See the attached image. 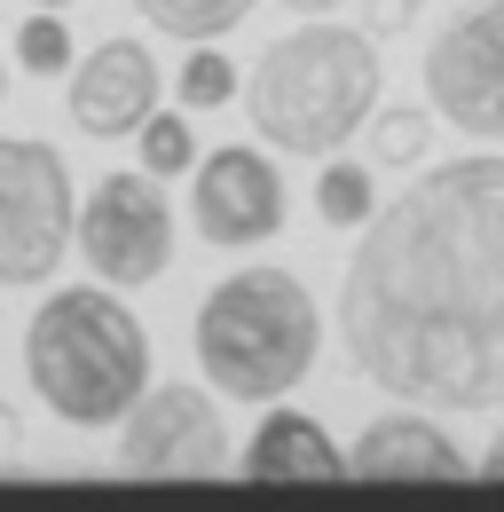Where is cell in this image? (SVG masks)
I'll return each instance as SVG.
<instances>
[{"instance_id":"1","label":"cell","mask_w":504,"mask_h":512,"mask_svg":"<svg viewBox=\"0 0 504 512\" xmlns=\"http://www.w3.org/2000/svg\"><path fill=\"white\" fill-rule=\"evenodd\" d=\"M355 371L418 410H504V158H449L378 205L339 284Z\"/></svg>"},{"instance_id":"2","label":"cell","mask_w":504,"mask_h":512,"mask_svg":"<svg viewBox=\"0 0 504 512\" xmlns=\"http://www.w3.org/2000/svg\"><path fill=\"white\" fill-rule=\"evenodd\" d=\"M24 379L63 426H119L150 386V331L111 284H63L24 323Z\"/></svg>"},{"instance_id":"3","label":"cell","mask_w":504,"mask_h":512,"mask_svg":"<svg viewBox=\"0 0 504 512\" xmlns=\"http://www.w3.org/2000/svg\"><path fill=\"white\" fill-rule=\"evenodd\" d=\"M378 40L308 16L300 32H284L260 64H252V127L276 142L284 158H331L355 127H371L378 111Z\"/></svg>"},{"instance_id":"4","label":"cell","mask_w":504,"mask_h":512,"mask_svg":"<svg viewBox=\"0 0 504 512\" xmlns=\"http://www.w3.org/2000/svg\"><path fill=\"white\" fill-rule=\"evenodd\" d=\"M323 316L292 268H237L197 300V371L229 402H284L315 371Z\"/></svg>"},{"instance_id":"5","label":"cell","mask_w":504,"mask_h":512,"mask_svg":"<svg viewBox=\"0 0 504 512\" xmlns=\"http://www.w3.org/2000/svg\"><path fill=\"white\" fill-rule=\"evenodd\" d=\"M71 166L56 142L32 134H0V292L48 284L71 245Z\"/></svg>"},{"instance_id":"6","label":"cell","mask_w":504,"mask_h":512,"mask_svg":"<svg viewBox=\"0 0 504 512\" xmlns=\"http://www.w3.org/2000/svg\"><path fill=\"white\" fill-rule=\"evenodd\" d=\"M79 260L95 268V284L111 292H142L174 268V205L158 190V174H103L95 197L71 221Z\"/></svg>"},{"instance_id":"7","label":"cell","mask_w":504,"mask_h":512,"mask_svg":"<svg viewBox=\"0 0 504 512\" xmlns=\"http://www.w3.org/2000/svg\"><path fill=\"white\" fill-rule=\"evenodd\" d=\"M426 103L449 127L504 142V0L457 8L426 48Z\"/></svg>"},{"instance_id":"8","label":"cell","mask_w":504,"mask_h":512,"mask_svg":"<svg viewBox=\"0 0 504 512\" xmlns=\"http://www.w3.org/2000/svg\"><path fill=\"white\" fill-rule=\"evenodd\" d=\"M119 465L150 473V481L221 473L229 465V426H221L213 394H197V386H142L134 410L119 418Z\"/></svg>"},{"instance_id":"9","label":"cell","mask_w":504,"mask_h":512,"mask_svg":"<svg viewBox=\"0 0 504 512\" xmlns=\"http://www.w3.org/2000/svg\"><path fill=\"white\" fill-rule=\"evenodd\" d=\"M189 221H197L205 245H229V253L237 245H268L284 229V174H276V158H260L245 142L197 158L189 166Z\"/></svg>"},{"instance_id":"10","label":"cell","mask_w":504,"mask_h":512,"mask_svg":"<svg viewBox=\"0 0 504 512\" xmlns=\"http://www.w3.org/2000/svg\"><path fill=\"white\" fill-rule=\"evenodd\" d=\"M158 111V56L142 40H103L87 64L71 56V127L95 142H119Z\"/></svg>"},{"instance_id":"11","label":"cell","mask_w":504,"mask_h":512,"mask_svg":"<svg viewBox=\"0 0 504 512\" xmlns=\"http://www.w3.org/2000/svg\"><path fill=\"white\" fill-rule=\"evenodd\" d=\"M355 481H473V457L418 410H386L363 426V442L347 457Z\"/></svg>"},{"instance_id":"12","label":"cell","mask_w":504,"mask_h":512,"mask_svg":"<svg viewBox=\"0 0 504 512\" xmlns=\"http://www.w3.org/2000/svg\"><path fill=\"white\" fill-rule=\"evenodd\" d=\"M237 473L245 481H347V449L331 442L323 418H308V410H268L252 426Z\"/></svg>"},{"instance_id":"13","label":"cell","mask_w":504,"mask_h":512,"mask_svg":"<svg viewBox=\"0 0 504 512\" xmlns=\"http://www.w3.org/2000/svg\"><path fill=\"white\" fill-rule=\"evenodd\" d=\"M142 8V24H158L166 40H221V32H237L260 0H134Z\"/></svg>"},{"instance_id":"14","label":"cell","mask_w":504,"mask_h":512,"mask_svg":"<svg viewBox=\"0 0 504 512\" xmlns=\"http://www.w3.org/2000/svg\"><path fill=\"white\" fill-rule=\"evenodd\" d=\"M315 213H323L331 229H363V221L378 213L371 166H355V158H323V174H315Z\"/></svg>"},{"instance_id":"15","label":"cell","mask_w":504,"mask_h":512,"mask_svg":"<svg viewBox=\"0 0 504 512\" xmlns=\"http://www.w3.org/2000/svg\"><path fill=\"white\" fill-rule=\"evenodd\" d=\"M134 142H142V174H158V182H174V174L197 166V127H189V111H150V119L134 127Z\"/></svg>"},{"instance_id":"16","label":"cell","mask_w":504,"mask_h":512,"mask_svg":"<svg viewBox=\"0 0 504 512\" xmlns=\"http://www.w3.org/2000/svg\"><path fill=\"white\" fill-rule=\"evenodd\" d=\"M174 95H182V111H221L229 95H237V64L213 48V40H189V64L174 79Z\"/></svg>"},{"instance_id":"17","label":"cell","mask_w":504,"mask_h":512,"mask_svg":"<svg viewBox=\"0 0 504 512\" xmlns=\"http://www.w3.org/2000/svg\"><path fill=\"white\" fill-rule=\"evenodd\" d=\"M426 142H434V119L418 103H394V111L371 119V166H418Z\"/></svg>"},{"instance_id":"18","label":"cell","mask_w":504,"mask_h":512,"mask_svg":"<svg viewBox=\"0 0 504 512\" xmlns=\"http://www.w3.org/2000/svg\"><path fill=\"white\" fill-rule=\"evenodd\" d=\"M16 64L32 71V79H63V64H71V24H63V8H32V16H24Z\"/></svg>"},{"instance_id":"19","label":"cell","mask_w":504,"mask_h":512,"mask_svg":"<svg viewBox=\"0 0 504 512\" xmlns=\"http://www.w3.org/2000/svg\"><path fill=\"white\" fill-rule=\"evenodd\" d=\"M410 16H418V0H371V16H363V32H371V40H386V32H402Z\"/></svg>"},{"instance_id":"20","label":"cell","mask_w":504,"mask_h":512,"mask_svg":"<svg viewBox=\"0 0 504 512\" xmlns=\"http://www.w3.org/2000/svg\"><path fill=\"white\" fill-rule=\"evenodd\" d=\"M16 457H24V418L0 402V465H16Z\"/></svg>"},{"instance_id":"21","label":"cell","mask_w":504,"mask_h":512,"mask_svg":"<svg viewBox=\"0 0 504 512\" xmlns=\"http://www.w3.org/2000/svg\"><path fill=\"white\" fill-rule=\"evenodd\" d=\"M473 473H481V481H504V426H497V442L481 449V465H473Z\"/></svg>"},{"instance_id":"22","label":"cell","mask_w":504,"mask_h":512,"mask_svg":"<svg viewBox=\"0 0 504 512\" xmlns=\"http://www.w3.org/2000/svg\"><path fill=\"white\" fill-rule=\"evenodd\" d=\"M292 16H331V8H347V0H284Z\"/></svg>"},{"instance_id":"23","label":"cell","mask_w":504,"mask_h":512,"mask_svg":"<svg viewBox=\"0 0 504 512\" xmlns=\"http://www.w3.org/2000/svg\"><path fill=\"white\" fill-rule=\"evenodd\" d=\"M32 8H71V0H32Z\"/></svg>"},{"instance_id":"24","label":"cell","mask_w":504,"mask_h":512,"mask_svg":"<svg viewBox=\"0 0 504 512\" xmlns=\"http://www.w3.org/2000/svg\"><path fill=\"white\" fill-rule=\"evenodd\" d=\"M0 103H8V71H0Z\"/></svg>"}]
</instances>
